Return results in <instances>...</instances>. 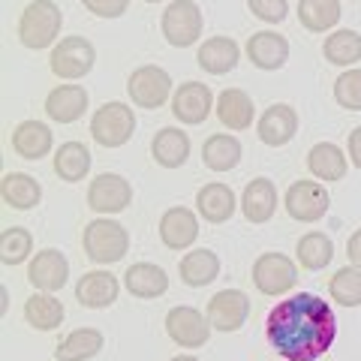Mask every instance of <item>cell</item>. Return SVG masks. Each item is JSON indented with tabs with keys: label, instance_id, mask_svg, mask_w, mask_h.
Listing matches in <instances>:
<instances>
[{
	"label": "cell",
	"instance_id": "obj_1",
	"mask_svg": "<svg viewBox=\"0 0 361 361\" xmlns=\"http://www.w3.org/2000/svg\"><path fill=\"white\" fill-rule=\"evenodd\" d=\"M271 349L286 361H316L337 341V313L316 292H295L265 319Z\"/></svg>",
	"mask_w": 361,
	"mask_h": 361
},
{
	"label": "cell",
	"instance_id": "obj_2",
	"mask_svg": "<svg viewBox=\"0 0 361 361\" xmlns=\"http://www.w3.org/2000/svg\"><path fill=\"white\" fill-rule=\"evenodd\" d=\"M63 13L51 0H30L18 18V39L30 51H42L61 37Z\"/></svg>",
	"mask_w": 361,
	"mask_h": 361
},
{
	"label": "cell",
	"instance_id": "obj_3",
	"mask_svg": "<svg viewBox=\"0 0 361 361\" xmlns=\"http://www.w3.org/2000/svg\"><path fill=\"white\" fill-rule=\"evenodd\" d=\"M82 247H85V256L94 265H115L130 250V232L111 217L90 220L85 226Z\"/></svg>",
	"mask_w": 361,
	"mask_h": 361
},
{
	"label": "cell",
	"instance_id": "obj_4",
	"mask_svg": "<svg viewBox=\"0 0 361 361\" xmlns=\"http://www.w3.org/2000/svg\"><path fill=\"white\" fill-rule=\"evenodd\" d=\"M135 133V115L130 106L118 103V99H111V103H103L94 118H90V135H94V142L99 148H121V145H127Z\"/></svg>",
	"mask_w": 361,
	"mask_h": 361
},
{
	"label": "cell",
	"instance_id": "obj_5",
	"mask_svg": "<svg viewBox=\"0 0 361 361\" xmlns=\"http://www.w3.org/2000/svg\"><path fill=\"white\" fill-rule=\"evenodd\" d=\"M94 63H97L94 45H90V39H85V37H75V33L54 42L51 58H49L51 73L58 78H63V82H78V78H85L90 70H94Z\"/></svg>",
	"mask_w": 361,
	"mask_h": 361
},
{
	"label": "cell",
	"instance_id": "obj_6",
	"mask_svg": "<svg viewBox=\"0 0 361 361\" xmlns=\"http://www.w3.org/2000/svg\"><path fill=\"white\" fill-rule=\"evenodd\" d=\"M160 27H163L166 42L175 45V49H190V45H196L199 33H202L199 4L196 0H172L160 18Z\"/></svg>",
	"mask_w": 361,
	"mask_h": 361
},
{
	"label": "cell",
	"instance_id": "obj_7",
	"mask_svg": "<svg viewBox=\"0 0 361 361\" xmlns=\"http://www.w3.org/2000/svg\"><path fill=\"white\" fill-rule=\"evenodd\" d=\"M253 283L268 298L286 295L298 283V265L286 253H262L253 262Z\"/></svg>",
	"mask_w": 361,
	"mask_h": 361
},
{
	"label": "cell",
	"instance_id": "obj_8",
	"mask_svg": "<svg viewBox=\"0 0 361 361\" xmlns=\"http://www.w3.org/2000/svg\"><path fill=\"white\" fill-rule=\"evenodd\" d=\"M127 94L139 109H148V111L163 109L166 99L172 97V75L157 63L139 66V70H133L127 82Z\"/></svg>",
	"mask_w": 361,
	"mask_h": 361
},
{
	"label": "cell",
	"instance_id": "obj_9",
	"mask_svg": "<svg viewBox=\"0 0 361 361\" xmlns=\"http://www.w3.org/2000/svg\"><path fill=\"white\" fill-rule=\"evenodd\" d=\"M331 208V196L319 180H292L286 190V214L295 223H316Z\"/></svg>",
	"mask_w": 361,
	"mask_h": 361
},
{
	"label": "cell",
	"instance_id": "obj_10",
	"mask_svg": "<svg viewBox=\"0 0 361 361\" xmlns=\"http://www.w3.org/2000/svg\"><path fill=\"white\" fill-rule=\"evenodd\" d=\"M211 322L208 316H202L196 307L178 304L166 313V334L180 346V349H199L211 341Z\"/></svg>",
	"mask_w": 361,
	"mask_h": 361
},
{
	"label": "cell",
	"instance_id": "obj_11",
	"mask_svg": "<svg viewBox=\"0 0 361 361\" xmlns=\"http://www.w3.org/2000/svg\"><path fill=\"white\" fill-rule=\"evenodd\" d=\"M130 202H133V187L123 175L103 172L90 180V187H87V208L97 214H109L111 217V214L127 211Z\"/></svg>",
	"mask_w": 361,
	"mask_h": 361
},
{
	"label": "cell",
	"instance_id": "obj_12",
	"mask_svg": "<svg viewBox=\"0 0 361 361\" xmlns=\"http://www.w3.org/2000/svg\"><path fill=\"white\" fill-rule=\"evenodd\" d=\"M247 316H250V298L241 289H223L208 301V322L214 331H238L247 322Z\"/></svg>",
	"mask_w": 361,
	"mask_h": 361
},
{
	"label": "cell",
	"instance_id": "obj_13",
	"mask_svg": "<svg viewBox=\"0 0 361 361\" xmlns=\"http://www.w3.org/2000/svg\"><path fill=\"white\" fill-rule=\"evenodd\" d=\"M214 109L217 106H214L211 87L202 82H184V85H178V90L172 94V115L180 123H190V127L205 123Z\"/></svg>",
	"mask_w": 361,
	"mask_h": 361
},
{
	"label": "cell",
	"instance_id": "obj_14",
	"mask_svg": "<svg viewBox=\"0 0 361 361\" xmlns=\"http://www.w3.org/2000/svg\"><path fill=\"white\" fill-rule=\"evenodd\" d=\"M27 280L39 292H58V289L66 286V280H70V262H66V256L61 250L45 247V250H39L30 259Z\"/></svg>",
	"mask_w": 361,
	"mask_h": 361
},
{
	"label": "cell",
	"instance_id": "obj_15",
	"mask_svg": "<svg viewBox=\"0 0 361 361\" xmlns=\"http://www.w3.org/2000/svg\"><path fill=\"white\" fill-rule=\"evenodd\" d=\"M121 295V280L111 271H87L75 283V298L87 310H106Z\"/></svg>",
	"mask_w": 361,
	"mask_h": 361
},
{
	"label": "cell",
	"instance_id": "obj_16",
	"mask_svg": "<svg viewBox=\"0 0 361 361\" xmlns=\"http://www.w3.org/2000/svg\"><path fill=\"white\" fill-rule=\"evenodd\" d=\"M199 238V220H196V211H190L184 205H175L169 208L163 217H160V241L169 247V250H190Z\"/></svg>",
	"mask_w": 361,
	"mask_h": 361
},
{
	"label": "cell",
	"instance_id": "obj_17",
	"mask_svg": "<svg viewBox=\"0 0 361 361\" xmlns=\"http://www.w3.org/2000/svg\"><path fill=\"white\" fill-rule=\"evenodd\" d=\"M259 142L268 148H283L286 142L295 139L298 133V111L289 103H274L265 109V115L259 118Z\"/></svg>",
	"mask_w": 361,
	"mask_h": 361
},
{
	"label": "cell",
	"instance_id": "obj_18",
	"mask_svg": "<svg viewBox=\"0 0 361 361\" xmlns=\"http://www.w3.org/2000/svg\"><path fill=\"white\" fill-rule=\"evenodd\" d=\"M247 58L259 70L274 73L280 66H286L289 61V39L277 30H259L247 39Z\"/></svg>",
	"mask_w": 361,
	"mask_h": 361
},
{
	"label": "cell",
	"instance_id": "obj_19",
	"mask_svg": "<svg viewBox=\"0 0 361 361\" xmlns=\"http://www.w3.org/2000/svg\"><path fill=\"white\" fill-rule=\"evenodd\" d=\"M196 61L208 75H226V73H232L235 66H238L241 45L235 42L232 37H211V39H205L199 45Z\"/></svg>",
	"mask_w": 361,
	"mask_h": 361
},
{
	"label": "cell",
	"instance_id": "obj_20",
	"mask_svg": "<svg viewBox=\"0 0 361 361\" xmlns=\"http://www.w3.org/2000/svg\"><path fill=\"white\" fill-rule=\"evenodd\" d=\"M87 111V90L82 85H58L45 97V115L54 123H73Z\"/></svg>",
	"mask_w": 361,
	"mask_h": 361
},
{
	"label": "cell",
	"instance_id": "obj_21",
	"mask_svg": "<svg viewBox=\"0 0 361 361\" xmlns=\"http://www.w3.org/2000/svg\"><path fill=\"white\" fill-rule=\"evenodd\" d=\"M217 118L226 130H232V133H241L247 130L253 123L256 118V106H253V99L244 94L241 87H226L220 90V97H217Z\"/></svg>",
	"mask_w": 361,
	"mask_h": 361
},
{
	"label": "cell",
	"instance_id": "obj_22",
	"mask_svg": "<svg viewBox=\"0 0 361 361\" xmlns=\"http://www.w3.org/2000/svg\"><path fill=\"white\" fill-rule=\"evenodd\" d=\"M241 211H244V220H250V223H268L271 217H274V211H277V187H274V180L253 178L250 184L244 187Z\"/></svg>",
	"mask_w": 361,
	"mask_h": 361
},
{
	"label": "cell",
	"instance_id": "obj_23",
	"mask_svg": "<svg viewBox=\"0 0 361 361\" xmlns=\"http://www.w3.org/2000/svg\"><path fill=\"white\" fill-rule=\"evenodd\" d=\"M51 142H54V133L42 121H21L13 130V151L18 157H25V160H42V157H49Z\"/></svg>",
	"mask_w": 361,
	"mask_h": 361
},
{
	"label": "cell",
	"instance_id": "obj_24",
	"mask_svg": "<svg viewBox=\"0 0 361 361\" xmlns=\"http://www.w3.org/2000/svg\"><path fill=\"white\" fill-rule=\"evenodd\" d=\"M123 286H127L130 295L151 301V298L166 295L169 274L160 265H154V262H135V265L127 268V274H123Z\"/></svg>",
	"mask_w": 361,
	"mask_h": 361
},
{
	"label": "cell",
	"instance_id": "obj_25",
	"mask_svg": "<svg viewBox=\"0 0 361 361\" xmlns=\"http://www.w3.org/2000/svg\"><path fill=\"white\" fill-rule=\"evenodd\" d=\"M151 157L157 160V166H163V169H180L190 160V135L178 127L157 130L154 142H151Z\"/></svg>",
	"mask_w": 361,
	"mask_h": 361
},
{
	"label": "cell",
	"instance_id": "obj_26",
	"mask_svg": "<svg viewBox=\"0 0 361 361\" xmlns=\"http://www.w3.org/2000/svg\"><path fill=\"white\" fill-rule=\"evenodd\" d=\"M178 274H180V280H184L187 286L202 289V286H208V283L217 280V274H220V256L214 250H208V247L190 250L184 259H180Z\"/></svg>",
	"mask_w": 361,
	"mask_h": 361
},
{
	"label": "cell",
	"instance_id": "obj_27",
	"mask_svg": "<svg viewBox=\"0 0 361 361\" xmlns=\"http://www.w3.org/2000/svg\"><path fill=\"white\" fill-rule=\"evenodd\" d=\"M235 208H238V202H235V193H232L229 184H205L196 193V211L208 223H226V220H232Z\"/></svg>",
	"mask_w": 361,
	"mask_h": 361
},
{
	"label": "cell",
	"instance_id": "obj_28",
	"mask_svg": "<svg viewBox=\"0 0 361 361\" xmlns=\"http://www.w3.org/2000/svg\"><path fill=\"white\" fill-rule=\"evenodd\" d=\"M241 142L229 133H217L208 135L205 145H202V163H205L211 172H232L235 166L241 163Z\"/></svg>",
	"mask_w": 361,
	"mask_h": 361
},
{
	"label": "cell",
	"instance_id": "obj_29",
	"mask_svg": "<svg viewBox=\"0 0 361 361\" xmlns=\"http://www.w3.org/2000/svg\"><path fill=\"white\" fill-rule=\"evenodd\" d=\"M0 196L9 208L16 211H30L39 205L42 199V187L39 180L33 175H25V172H6L4 175V184H0Z\"/></svg>",
	"mask_w": 361,
	"mask_h": 361
},
{
	"label": "cell",
	"instance_id": "obj_30",
	"mask_svg": "<svg viewBox=\"0 0 361 361\" xmlns=\"http://www.w3.org/2000/svg\"><path fill=\"white\" fill-rule=\"evenodd\" d=\"M103 331L99 329H75L63 337L54 349V358L58 361H90L99 355V349H103Z\"/></svg>",
	"mask_w": 361,
	"mask_h": 361
},
{
	"label": "cell",
	"instance_id": "obj_31",
	"mask_svg": "<svg viewBox=\"0 0 361 361\" xmlns=\"http://www.w3.org/2000/svg\"><path fill=\"white\" fill-rule=\"evenodd\" d=\"M346 154L337 148L334 142H319L313 145L310 154H307V169L316 180H341L346 175Z\"/></svg>",
	"mask_w": 361,
	"mask_h": 361
},
{
	"label": "cell",
	"instance_id": "obj_32",
	"mask_svg": "<svg viewBox=\"0 0 361 361\" xmlns=\"http://www.w3.org/2000/svg\"><path fill=\"white\" fill-rule=\"evenodd\" d=\"M90 151L82 142H63L58 151H54V175L66 184H78L85 180L90 172Z\"/></svg>",
	"mask_w": 361,
	"mask_h": 361
},
{
	"label": "cell",
	"instance_id": "obj_33",
	"mask_svg": "<svg viewBox=\"0 0 361 361\" xmlns=\"http://www.w3.org/2000/svg\"><path fill=\"white\" fill-rule=\"evenodd\" d=\"M341 0H298V21L310 33H329L341 21Z\"/></svg>",
	"mask_w": 361,
	"mask_h": 361
},
{
	"label": "cell",
	"instance_id": "obj_34",
	"mask_svg": "<svg viewBox=\"0 0 361 361\" xmlns=\"http://www.w3.org/2000/svg\"><path fill=\"white\" fill-rule=\"evenodd\" d=\"M63 316H66L63 304L51 292H37V295H30L25 301V319L37 331H54L63 322Z\"/></svg>",
	"mask_w": 361,
	"mask_h": 361
},
{
	"label": "cell",
	"instance_id": "obj_35",
	"mask_svg": "<svg viewBox=\"0 0 361 361\" xmlns=\"http://www.w3.org/2000/svg\"><path fill=\"white\" fill-rule=\"evenodd\" d=\"M322 54L334 66H355L361 61V33L349 27L331 30V37H325Z\"/></svg>",
	"mask_w": 361,
	"mask_h": 361
},
{
	"label": "cell",
	"instance_id": "obj_36",
	"mask_svg": "<svg viewBox=\"0 0 361 361\" xmlns=\"http://www.w3.org/2000/svg\"><path fill=\"white\" fill-rule=\"evenodd\" d=\"M295 256L307 271H322V268L331 265L334 244L325 232H307V235H301V241L295 247Z\"/></svg>",
	"mask_w": 361,
	"mask_h": 361
},
{
	"label": "cell",
	"instance_id": "obj_37",
	"mask_svg": "<svg viewBox=\"0 0 361 361\" xmlns=\"http://www.w3.org/2000/svg\"><path fill=\"white\" fill-rule=\"evenodd\" d=\"M329 292H331V298L341 304V307H358L361 304V268H355V265L341 268L331 277Z\"/></svg>",
	"mask_w": 361,
	"mask_h": 361
},
{
	"label": "cell",
	"instance_id": "obj_38",
	"mask_svg": "<svg viewBox=\"0 0 361 361\" xmlns=\"http://www.w3.org/2000/svg\"><path fill=\"white\" fill-rule=\"evenodd\" d=\"M33 253V235L25 226H9L0 238V259L4 265H21Z\"/></svg>",
	"mask_w": 361,
	"mask_h": 361
},
{
	"label": "cell",
	"instance_id": "obj_39",
	"mask_svg": "<svg viewBox=\"0 0 361 361\" xmlns=\"http://www.w3.org/2000/svg\"><path fill=\"white\" fill-rule=\"evenodd\" d=\"M334 99L346 111H361V70H346L334 82Z\"/></svg>",
	"mask_w": 361,
	"mask_h": 361
},
{
	"label": "cell",
	"instance_id": "obj_40",
	"mask_svg": "<svg viewBox=\"0 0 361 361\" xmlns=\"http://www.w3.org/2000/svg\"><path fill=\"white\" fill-rule=\"evenodd\" d=\"M247 6H250V13L259 21H265V25H280V21H286V16H289L286 0H247Z\"/></svg>",
	"mask_w": 361,
	"mask_h": 361
},
{
	"label": "cell",
	"instance_id": "obj_41",
	"mask_svg": "<svg viewBox=\"0 0 361 361\" xmlns=\"http://www.w3.org/2000/svg\"><path fill=\"white\" fill-rule=\"evenodd\" d=\"M87 13H94L97 18H121L127 13L130 0H82Z\"/></svg>",
	"mask_w": 361,
	"mask_h": 361
},
{
	"label": "cell",
	"instance_id": "obj_42",
	"mask_svg": "<svg viewBox=\"0 0 361 361\" xmlns=\"http://www.w3.org/2000/svg\"><path fill=\"white\" fill-rule=\"evenodd\" d=\"M346 256H349V262H353L355 268H361V229H355L353 235H349V241H346Z\"/></svg>",
	"mask_w": 361,
	"mask_h": 361
},
{
	"label": "cell",
	"instance_id": "obj_43",
	"mask_svg": "<svg viewBox=\"0 0 361 361\" xmlns=\"http://www.w3.org/2000/svg\"><path fill=\"white\" fill-rule=\"evenodd\" d=\"M349 160L361 169V127H355L349 133Z\"/></svg>",
	"mask_w": 361,
	"mask_h": 361
},
{
	"label": "cell",
	"instance_id": "obj_44",
	"mask_svg": "<svg viewBox=\"0 0 361 361\" xmlns=\"http://www.w3.org/2000/svg\"><path fill=\"white\" fill-rule=\"evenodd\" d=\"M9 310V292L0 286V313H6Z\"/></svg>",
	"mask_w": 361,
	"mask_h": 361
},
{
	"label": "cell",
	"instance_id": "obj_45",
	"mask_svg": "<svg viewBox=\"0 0 361 361\" xmlns=\"http://www.w3.org/2000/svg\"><path fill=\"white\" fill-rule=\"evenodd\" d=\"M169 361H199L196 355H175V358H169Z\"/></svg>",
	"mask_w": 361,
	"mask_h": 361
},
{
	"label": "cell",
	"instance_id": "obj_46",
	"mask_svg": "<svg viewBox=\"0 0 361 361\" xmlns=\"http://www.w3.org/2000/svg\"><path fill=\"white\" fill-rule=\"evenodd\" d=\"M145 4H163V0H145Z\"/></svg>",
	"mask_w": 361,
	"mask_h": 361
}]
</instances>
